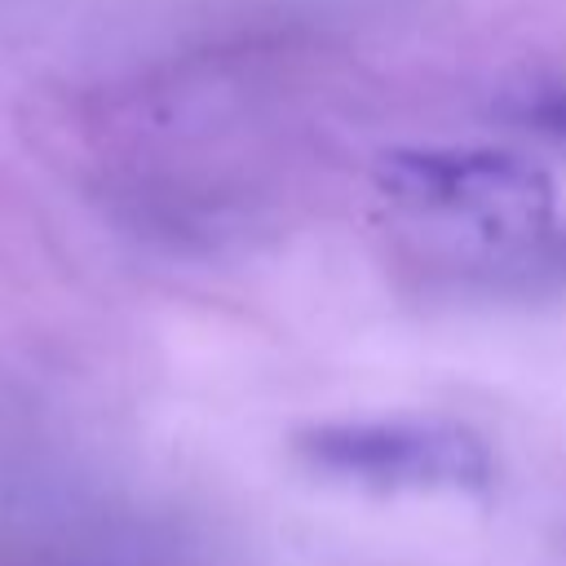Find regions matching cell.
<instances>
[{
  "label": "cell",
  "instance_id": "6da1fadb",
  "mask_svg": "<svg viewBox=\"0 0 566 566\" xmlns=\"http://www.w3.org/2000/svg\"><path fill=\"white\" fill-rule=\"evenodd\" d=\"M287 447L301 469L380 495H486L500 469L491 442L447 416L318 420Z\"/></svg>",
  "mask_w": 566,
  "mask_h": 566
},
{
  "label": "cell",
  "instance_id": "3957f363",
  "mask_svg": "<svg viewBox=\"0 0 566 566\" xmlns=\"http://www.w3.org/2000/svg\"><path fill=\"white\" fill-rule=\"evenodd\" d=\"M424 292L460 301H548L566 292V226L553 217L500 234H473L460 252L420 261Z\"/></svg>",
  "mask_w": 566,
  "mask_h": 566
},
{
  "label": "cell",
  "instance_id": "277c9868",
  "mask_svg": "<svg viewBox=\"0 0 566 566\" xmlns=\"http://www.w3.org/2000/svg\"><path fill=\"white\" fill-rule=\"evenodd\" d=\"M517 119L544 137L566 142V88H544L517 106Z\"/></svg>",
  "mask_w": 566,
  "mask_h": 566
},
{
  "label": "cell",
  "instance_id": "7a4b0ae2",
  "mask_svg": "<svg viewBox=\"0 0 566 566\" xmlns=\"http://www.w3.org/2000/svg\"><path fill=\"white\" fill-rule=\"evenodd\" d=\"M376 190L416 217L500 234L553 217V177L517 150L495 146H398L376 164Z\"/></svg>",
  "mask_w": 566,
  "mask_h": 566
}]
</instances>
